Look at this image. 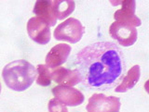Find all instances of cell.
I'll use <instances>...</instances> for the list:
<instances>
[{
  "instance_id": "obj_1",
  "label": "cell",
  "mask_w": 149,
  "mask_h": 112,
  "mask_svg": "<svg viewBox=\"0 0 149 112\" xmlns=\"http://www.w3.org/2000/svg\"><path fill=\"white\" fill-rule=\"evenodd\" d=\"M77 71L86 87L110 90L118 85L126 71L123 52L111 42H96L77 53Z\"/></svg>"
},
{
  "instance_id": "obj_6",
  "label": "cell",
  "mask_w": 149,
  "mask_h": 112,
  "mask_svg": "<svg viewBox=\"0 0 149 112\" xmlns=\"http://www.w3.org/2000/svg\"><path fill=\"white\" fill-rule=\"evenodd\" d=\"M27 32L30 38L39 45H47L50 41L49 26L46 21L37 17H33L28 21Z\"/></svg>"
},
{
  "instance_id": "obj_9",
  "label": "cell",
  "mask_w": 149,
  "mask_h": 112,
  "mask_svg": "<svg viewBox=\"0 0 149 112\" xmlns=\"http://www.w3.org/2000/svg\"><path fill=\"white\" fill-rule=\"evenodd\" d=\"M51 80L59 85L72 87L80 82L81 78L77 69H69L63 67L55 69L51 71Z\"/></svg>"
},
{
  "instance_id": "obj_7",
  "label": "cell",
  "mask_w": 149,
  "mask_h": 112,
  "mask_svg": "<svg viewBox=\"0 0 149 112\" xmlns=\"http://www.w3.org/2000/svg\"><path fill=\"white\" fill-rule=\"evenodd\" d=\"M52 94L55 96V99L69 107L79 106L85 100V96L82 93L74 87L64 85L55 86L52 89Z\"/></svg>"
},
{
  "instance_id": "obj_8",
  "label": "cell",
  "mask_w": 149,
  "mask_h": 112,
  "mask_svg": "<svg viewBox=\"0 0 149 112\" xmlns=\"http://www.w3.org/2000/svg\"><path fill=\"white\" fill-rule=\"evenodd\" d=\"M121 8L115 12L114 18L116 21L127 23L136 28L142 24L140 19L135 16V8H136V2L133 0H128V1H121Z\"/></svg>"
},
{
  "instance_id": "obj_11",
  "label": "cell",
  "mask_w": 149,
  "mask_h": 112,
  "mask_svg": "<svg viewBox=\"0 0 149 112\" xmlns=\"http://www.w3.org/2000/svg\"><path fill=\"white\" fill-rule=\"evenodd\" d=\"M37 18L41 19L48 23L49 26H54L57 21L53 10L52 3L50 0H38L36 2L34 10H33Z\"/></svg>"
},
{
  "instance_id": "obj_2",
  "label": "cell",
  "mask_w": 149,
  "mask_h": 112,
  "mask_svg": "<svg viewBox=\"0 0 149 112\" xmlns=\"http://www.w3.org/2000/svg\"><path fill=\"white\" fill-rule=\"evenodd\" d=\"M2 77L8 88L16 92H22L35 82L36 69L27 60L19 59L4 67Z\"/></svg>"
},
{
  "instance_id": "obj_12",
  "label": "cell",
  "mask_w": 149,
  "mask_h": 112,
  "mask_svg": "<svg viewBox=\"0 0 149 112\" xmlns=\"http://www.w3.org/2000/svg\"><path fill=\"white\" fill-rule=\"evenodd\" d=\"M140 76H141V69H140L139 65H135L132 67L121 82L118 83V85L115 88V91L116 93H125L132 88L137 85V82L140 80Z\"/></svg>"
},
{
  "instance_id": "obj_10",
  "label": "cell",
  "mask_w": 149,
  "mask_h": 112,
  "mask_svg": "<svg viewBox=\"0 0 149 112\" xmlns=\"http://www.w3.org/2000/svg\"><path fill=\"white\" fill-rule=\"evenodd\" d=\"M71 49V46L67 44H59L53 46L47 55V66L50 69H54L63 65L67 60Z\"/></svg>"
},
{
  "instance_id": "obj_13",
  "label": "cell",
  "mask_w": 149,
  "mask_h": 112,
  "mask_svg": "<svg viewBox=\"0 0 149 112\" xmlns=\"http://www.w3.org/2000/svg\"><path fill=\"white\" fill-rule=\"evenodd\" d=\"M51 3L57 20H64L76 8V3L72 0H53Z\"/></svg>"
},
{
  "instance_id": "obj_14",
  "label": "cell",
  "mask_w": 149,
  "mask_h": 112,
  "mask_svg": "<svg viewBox=\"0 0 149 112\" xmlns=\"http://www.w3.org/2000/svg\"><path fill=\"white\" fill-rule=\"evenodd\" d=\"M38 76L36 79V83L40 86H49L51 83V71L47 65H38L37 66Z\"/></svg>"
},
{
  "instance_id": "obj_5",
  "label": "cell",
  "mask_w": 149,
  "mask_h": 112,
  "mask_svg": "<svg viewBox=\"0 0 149 112\" xmlns=\"http://www.w3.org/2000/svg\"><path fill=\"white\" fill-rule=\"evenodd\" d=\"M120 106L118 97L94 94L88 99L86 109L88 112H119Z\"/></svg>"
},
{
  "instance_id": "obj_4",
  "label": "cell",
  "mask_w": 149,
  "mask_h": 112,
  "mask_svg": "<svg viewBox=\"0 0 149 112\" xmlns=\"http://www.w3.org/2000/svg\"><path fill=\"white\" fill-rule=\"evenodd\" d=\"M109 34L112 38L118 41L120 45L128 47L137 41L138 32L136 28L132 25L115 21L110 25Z\"/></svg>"
},
{
  "instance_id": "obj_3",
  "label": "cell",
  "mask_w": 149,
  "mask_h": 112,
  "mask_svg": "<svg viewBox=\"0 0 149 112\" xmlns=\"http://www.w3.org/2000/svg\"><path fill=\"white\" fill-rule=\"evenodd\" d=\"M85 34V27L74 18H69L61 23L54 30V38L58 41H65L76 44L80 41Z\"/></svg>"
},
{
  "instance_id": "obj_16",
  "label": "cell",
  "mask_w": 149,
  "mask_h": 112,
  "mask_svg": "<svg viewBox=\"0 0 149 112\" xmlns=\"http://www.w3.org/2000/svg\"><path fill=\"white\" fill-rule=\"evenodd\" d=\"M0 93H1V85H0Z\"/></svg>"
},
{
  "instance_id": "obj_15",
  "label": "cell",
  "mask_w": 149,
  "mask_h": 112,
  "mask_svg": "<svg viewBox=\"0 0 149 112\" xmlns=\"http://www.w3.org/2000/svg\"><path fill=\"white\" fill-rule=\"evenodd\" d=\"M49 112H68L66 106L61 103L57 99H50L48 105Z\"/></svg>"
}]
</instances>
